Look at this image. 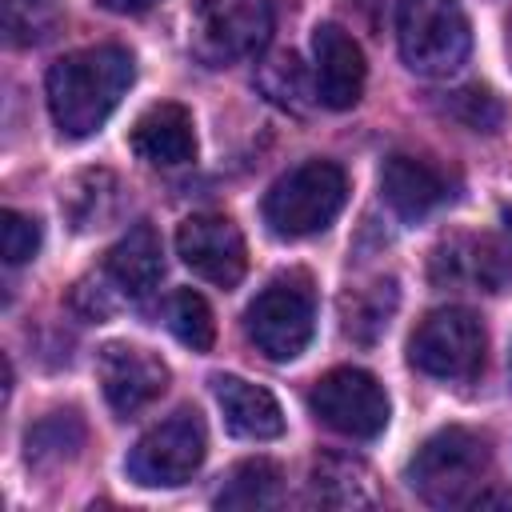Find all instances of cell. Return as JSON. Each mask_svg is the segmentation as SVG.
I'll return each instance as SVG.
<instances>
[{"mask_svg":"<svg viewBox=\"0 0 512 512\" xmlns=\"http://www.w3.org/2000/svg\"><path fill=\"white\" fill-rule=\"evenodd\" d=\"M136 80V60L120 44H96L60 56L48 68V112L68 140H84L116 112Z\"/></svg>","mask_w":512,"mask_h":512,"instance_id":"1","label":"cell"},{"mask_svg":"<svg viewBox=\"0 0 512 512\" xmlns=\"http://www.w3.org/2000/svg\"><path fill=\"white\" fill-rule=\"evenodd\" d=\"M348 200V176L332 160H304L284 172L264 196V224L284 240L324 232Z\"/></svg>","mask_w":512,"mask_h":512,"instance_id":"2","label":"cell"},{"mask_svg":"<svg viewBox=\"0 0 512 512\" xmlns=\"http://www.w3.org/2000/svg\"><path fill=\"white\" fill-rule=\"evenodd\" d=\"M488 444L484 436L468 432V428H440L432 432L416 456L408 460V484L420 500L436 504V508H456L468 504L488 472Z\"/></svg>","mask_w":512,"mask_h":512,"instance_id":"3","label":"cell"},{"mask_svg":"<svg viewBox=\"0 0 512 512\" xmlns=\"http://www.w3.org/2000/svg\"><path fill=\"white\" fill-rule=\"evenodd\" d=\"M244 332L268 360H296L316 332V292L308 272H280L244 312Z\"/></svg>","mask_w":512,"mask_h":512,"instance_id":"4","label":"cell"},{"mask_svg":"<svg viewBox=\"0 0 512 512\" xmlns=\"http://www.w3.org/2000/svg\"><path fill=\"white\" fill-rule=\"evenodd\" d=\"M396 44L412 72L452 76L472 48L468 16L460 0H400L396 4Z\"/></svg>","mask_w":512,"mask_h":512,"instance_id":"5","label":"cell"},{"mask_svg":"<svg viewBox=\"0 0 512 512\" xmlns=\"http://www.w3.org/2000/svg\"><path fill=\"white\" fill-rule=\"evenodd\" d=\"M484 344V324L468 308H436L416 324L408 340V360L432 380L468 384L484 368Z\"/></svg>","mask_w":512,"mask_h":512,"instance_id":"6","label":"cell"},{"mask_svg":"<svg viewBox=\"0 0 512 512\" xmlns=\"http://www.w3.org/2000/svg\"><path fill=\"white\" fill-rule=\"evenodd\" d=\"M272 32V4L268 0H196L188 44L192 56L208 68L236 64L256 56Z\"/></svg>","mask_w":512,"mask_h":512,"instance_id":"7","label":"cell"},{"mask_svg":"<svg viewBox=\"0 0 512 512\" xmlns=\"http://www.w3.org/2000/svg\"><path fill=\"white\" fill-rule=\"evenodd\" d=\"M204 452H208V432L200 412L180 408L132 444L124 468L144 488H176L196 476V468L204 464Z\"/></svg>","mask_w":512,"mask_h":512,"instance_id":"8","label":"cell"},{"mask_svg":"<svg viewBox=\"0 0 512 512\" xmlns=\"http://www.w3.org/2000/svg\"><path fill=\"white\" fill-rule=\"evenodd\" d=\"M308 408L316 412L320 424H328L348 440H376L388 428V396L380 380L364 368L324 372L308 392Z\"/></svg>","mask_w":512,"mask_h":512,"instance_id":"9","label":"cell"},{"mask_svg":"<svg viewBox=\"0 0 512 512\" xmlns=\"http://www.w3.org/2000/svg\"><path fill=\"white\" fill-rule=\"evenodd\" d=\"M176 252L200 280H208L216 288H236L244 280V268H248L240 228L216 212L188 216L176 228Z\"/></svg>","mask_w":512,"mask_h":512,"instance_id":"10","label":"cell"},{"mask_svg":"<svg viewBox=\"0 0 512 512\" xmlns=\"http://www.w3.org/2000/svg\"><path fill=\"white\" fill-rule=\"evenodd\" d=\"M100 388H104V400L116 416H136L140 408H148L164 384H168V364L160 356H152L148 348L140 344H124V340H112L100 348Z\"/></svg>","mask_w":512,"mask_h":512,"instance_id":"11","label":"cell"},{"mask_svg":"<svg viewBox=\"0 0 512 512\" xmlns=\"http://www.w3.org/2000/svg\"><path fill=\"white\" fill-rule=\"evenodd\" d=\"M312 56H316V100L332 112L352 108L360 100L364 76H368L360 44L344 28L320 24L312 32Z\"/></svg>","mask_w":512,"mask_h":512,"instance_id":"12","label":"cell"},{"mask_svg":"<svg viewBox=\"0 0 512 512\" xmlns=\"http://www.w3.org/2000/svg\"><path fill=\"white\" fill-rule=\"evenodd\" d=\"M380 196L400 220H424L448 200V180L436 164L396 152L380 168Z\"/></svg>","mask_w":512,"mask_h":512,"instance_id":"13","label":"cell"},{"mask_svg":"<svg viewBox=\"0 0 512 512\" xmlns=\"http://www.w3.org/2000/svg\"><path fill=\"white\" fill-rule=\"evenodd\" d=\"M128 144H132V152L140 160L160 164V168H176V164L196 160V128H192L188 108L168 104V100L164 104H152L132 124Z\"/></svg>","mask_w":512,"mask_h":512,"instance_id":"14","label":"cell"},{"mask_svg":"<svg viewBox=\"0 0 512 512\" xmlns=\"http://www.w3.org/2000/svg\"><path fill=\"white\" fill-rule=\"evenodd\" d=\"M212 396L224 412V424L244 440H276L284 432V412L276 396L240 376H212Z\"/></svg>","mask_w":512,"mask_h":512,"instance_id":"15","label":"cell"},{"mask_svg":"<svg viewBox=\"0 0 512 512\" xmlns=\"http://www.w3.org/2000/svg\"><path fill=\"white\" fill-rule=\"evenodd\" d=\"M104 272H108V280H112L128 300H144V296H152V288H156L160 276H164L160 236H156L148 224L128 228V232L108 248Z\"/></svg>","mask_w":512,"mask_h":512,"instance_id":"16","label":"cell"},{"mask_svg":"<svg viewBox=\"0 0 512 512\" xmlns=\"http://www.w3.org/2000/svg\"><path fill=\"white\" fill-rule=\"evenodd\" d=\"M312 500L324 508H368L376 504V484L364 460L356 456H324L312 468Z\"/></svg>","mask_w":512,"mask_h":512,"instance_id":"17","label":"cell"},{"mask_svg":"<svg viewBox=\"0 0 512 512\" xmlns=\"http://www.w3.org/2000/svg\"><path fill=\"white\" fill-rule=\"evenodd\" d=\"M284 492V472L256 456V460H240L228 476L224 488L216 492V508H272Z\"/></svg>","mask_w":512,"mask_h":512,"instance_id":"18","label":"cell"},{"mask_svg":"<svg viewBox=\"0 0 512 512\" xmlns=\"http://www.w3.org/2000/svg\"><path fill=\"white\" fill-rule=\"evenodd\" d=\"M80 444H84V424L76 412H52L40 424H32L24 436L32 468H56V464L72 460Z\"/></svg>","mask_w":512,"mask_h":512,"instance_id":"19","label":"cell"},{"mask_svg":"<svg viewBox=\"0 0 512 512\" xmlns=\"http://www.w3.org/2000/svg\"><path fill=\"white\" fill-rule=\"evenodd\" d=\"M392 308H396V280H376L372 288L344 296V332L360 344H372L384 332Z\"/></svg>","mask_w":512,"mask_h":512,"instance_id":"20","label":"cell"},{"mask_svg":"<svg viewBox=\"0 0 512 512\" xmlns=\"http://www.w3.org/2000/svg\"><path fill=\"white\" fill-rule=\"evenodd\" d=\"M168 328L180 344H188L192 352H208L212 340H216V320H212V308L200 292L192 288H176L168 296Z\"/></svg>","mask_w":512,"mask_h":512,"instance_id":"21","label":"cell"},{"mask_svg":"<svg viewBox=\"0 0 512 512\" xmlns=\"http://www.w3.org/2000/svg\"><path fill=\"white\" fill-rule=\"evenodd\" d=\"M56 20V0H4V28L12 44H32L48 36Z\"/></svg>","mask_w":512,"mask_h":512,"instance_id":"22","label":"cell"},{"mask_svg":"<svg viewBox=\"0 0 512 512\" xmlns=\"http://www.w3.org/2000/svg\"><path fill=\"white\" fill-rule=\"evenodd\" d=\"M40 248V224L16 208H8L0 216V252L8 264H28Z\"/></svg>","mask_w":512,"mask_h":512,"instance_id":"23","label":"cell"},{"mask_svg":"<svg viewBox=\"0 0 512 512\" xmlns=\"http://www.w3.org/2000/svg\"><path fill=\"white\" fill-rule=\"evenodd\" d=\"M452 116H460L472 132H496L504 120V108L488 88H460L452 92Z\"/></svg>","mask_w":512,"mask_h":512,"instance_id":"24","label":"cell"},{"mask_svg":"<svg viewBox=\"0 0 512 512\" xmlns=\"http://www.w3.org/2000/svg\"><path fill=\"white\" fill-rule=\"evenodd\" d=\"M260 88L276 100V104H292L296 108V96H304V76H300V68H296V56L288 52V56H276V60H268L264 68H260Z\"/></svg>","mask_w":512,"mask_h":512,"instance_id":"25","label":"cell"},{"mask_svg":"<svg viewBox=\"0 0 512 512\" xmlns=\"http://www.w3.org/2000/svg\"><path fill=\"white\" fill-rule=\"evenodd\" d=\"M488 256H492L496 288H504L512 280V204L500 212V240H488Z\"/></svg>","mask_w":512,"mask_h":512,"instance_id":"26","label":"cell"},{"mask_svg":"<svg viewBox=\"0 0 512 512\" xmlns=\"http://www.w3.org/2000/svg\"><path fill=\"white\" fill-rule=\"evenodd\" d=\"M468 508H512V492L508 488H492V492H476L472 500H468Z\"/></svg>","mask_w":512,"mask_h":512,"instance_id":"27","label":"cell"},{"mask_svg":"<svg viewBox=\"0 0 512 512\" xmlns=\"http://www.w3.org/2000/svg\"><path fill=\"white\" fill-rule=\"evenodd\" d=\"M108 12H116V16H140V12H148V8H156L160 0H100Z\"/></svg>","mask_w":512,"mask_h":512,"instance_id":"28","label":"cell"},{"mask_svg":"<svg viewBox=\"0 0 512 512\" xmlns=\"http://www.w3.org/2000/svg\"><path fill=\"white\" fill-rule=\"evenodd\" d=\"M508 44H512V28H508Z\"/></svg>","mask_w":512,"mask_h":512,"instance_id":"29","label":"cell"}]
</instances>
